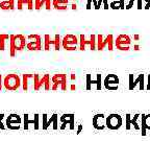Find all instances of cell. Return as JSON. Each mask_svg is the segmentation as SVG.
Instances as JSON below:
<instances>
[{"label": "cell", "mask_w": 150, "mask_h": 141, "mask_svg": "<svg viewBox=\"0 0 150 141\" xmlns=\"http://www.w3.org/2000/svg\"><path fill=\"white\" fill-rule=\"evenodd\" d=\"M27 44V38L25 36L18 33V35H11L9 38V54L15 56L16 51H21L25 49Z\"/></svg>", "instance_id": "6da1fadb"}, {"label": "cell", "mask_w": 150, "mask_h": 141, "mask_svg": "<svg viewBox=\"0 0 150 141\" xmlns=\"http://www.w3.org/2000/svg\"><path fill=\"white\" fill-rule=\"evenodd\" d=\"M40 75L38 73H25V74L22 75V88H23L24 91H28L30 89V85H31V89L35 90V91H39L40 88H39V83H40Z\"/></svg>", "instance_id": "7a4b0ae2"}, {"label": "cell", "mask_w": 150, "mask_h": 141, "mask_svg": "<svg viewBox=\"0 0 150 141\" xmlns=\"http://www.w3.org/2000/svg\"><path fill=\"white\" fill-rule=\"evenodd\" d=\"M21 78L16 73H9L3 78V87L7 91H16L21 87Z\"/></svg>", "instance_id": "3957f363"}, {"label": "cell", "mask_w": 150, "mask_h": 141, "mask_svg": "<svg viewBox=\"0 0 150 141\" xmlns=\"http://www.w3.org/2000/svg\"><path fill=\"white\" fill-rule=\"evenodd\" d=\"M62 47L68 51L77 50V48L79 47V39L75 35L68 33L62 39Z\"/></svg>", "instance_id": "277c9868"}, {"label": "cell", "mask_w": 150, "mask_h": 141, "mask_svg": "<svg viewBox=\"0 0 150 141\" xmlns=\"http://www.w3.org/2000/svg\"><path fill=\"white\" fill-rule=\"evenodd\" d=\"M79 49L80 50H96L97 49V36L91 35L90 39L87 40L86 36L80 35L79 36Z\"/></svg>", "instance_id": "5b68a950"}, {"label": "cell", "mask_w": 150, "mask_h": 141, "mask_svg": "<svg viewBox=\"0 0 150 141\" xmlns=\"http://www.w3.org/2000/svg\"><path fill=\"white\" fill-rule=\"evenodd\" d=\"M44 46V42H42V37L40 35L33 33L27 37V44H26V49L28 50H42Z\"/></svg>", "instance_id": "8992f818"}, {"label": "cell", "mask_w": 150, "mask_h": 141, "mask_svg": "<svg viewBox=\"0 0 150 141\" xmlns=\"http://www.w3.org/2000/svg\"><path fill=\"white\" fill-rule=\"evenodd\" d=\"M51 90L55 91L57 88H61L63 91L67 90V75L65 73H56L53 76H51Z\"/></svg>", "instance_id": "52a82bcc"}, {"label": "cell", "mask_w": 150, "mask_h": 141, "mask_svg": "<svg viewBox=\"0 0 150 141\" xmlns=\"http://www.w3.org/2000/svg\"><path fill=\"white\" fill-rule=\"evenodd\" d=\"M115 46L121 51H128L131 47V38L128 35L121 33L115 40Z\"/></svg>", "instance_id": "ba28073f"}, {"label": "cell", "mask_w": 150, "mask_h": 141, "mask_svg": "<svg viewBox=\"0 0 150 141\" xmlns=\"http://www.w3.org/2000/svg\"><path fill=\"white\" fill-rule=\"evenodd\" d=\"M123 125V119L121 115L117 113H112L108 116H106V127H108L112 131L119 130Z\"/></svg>", "instance_id": "9c48e42d"}, {"label": "cell", "mask_w": 150, "mask_h": 141, "mask_svg": "<svg viewBox=\"0 0 150 141\" xmlns=\"http://www.w3.org/2000/svg\"><path fill=\"white\" fill-rule=\"evenodd\" d=\"M42 129L43 130H47L48 127L51 125L52 129L55 131V130L59 129V115L54 113L48 118L47 114H43L42 115Z\"/></svg>", "instance_id": "30bf717a"}, {"label": "cell", "mask_w": 150, "mask_h": 141, "mask_svg": "<svg viewBox=\"0 0 150 141\" xmlns=\"http://www.w3.org/2000/svg\"><path fill=\"white\" fill-rule=\"evenodd\" d=\"M120 80L117 74H108L103 80L104 88L108 91H117L119 88Z\"/></svg>", "instance_id": "8fae6325"}, {"label": "cell", "mask_w": 150, "mask_h": 141, "mask_svg": "<svg viewBox=\"0 0 150 141\" xmlns=\"http://www.w3.org/2000/svg\"><path fill=\"white\" fill-rule=\"evenodd\" d=\"M139 85V89L142 91L146 88L145 86V75L143 73H140V74L134 78V74H129V85H128V89L129 90H134V88Z\"/></svg>", "instance_id": "7c38bea8"}, {"label": "cell", "mask_w": 150, "mask_h": 141, "mask_svg": "<svg viewBox=\"0 0 150 141\" xmlns=\"http://www.w3.org/2000/svg\"><path fill=\"white\" fill-rule=\"evenodd\" d=\"M59 121H61V130H65L67 125H69V129L71 131L75 129V115L73 113H69V114H64L59 118Z\"/></svg>", "instance_id": "4fadbf2b"}, {"label": "cell", "mask_w": 150, "mask_h": 141, "mask_svg": "<svg viewBox=\"0 0 150 141\" xmlns=\"http://www.w3.org/2000/svg\"><path fill=\"white\" fill-rule=\"evenodd\" d=\"M39 119H40V116L39 114H33V115H29V114H25L24 115V129L25 130H28L30 125H33V127L35 130H39Z\"/></svg>", "instance_id": "5bb4252c"}, {"label": "cell", "mask_w": 150, "mask_h": 141, "mask_svg": "<svg viewBox=\"0 0 150 141\" xmlns=\"http://www.w3.org/2000/svg\"><path fill=\"white\" fill-rule=\"evenodd\" d=\"M6 127L9 130H19L21 127L22 119L18 114H11L6 118Z\"/></svg>", "instance_id": "9a60e30c"}, {"label": "cell", "mask_w": 150, "mask_h": 141, "mask_svg": "<svg viewBox=\"0 0 150 141\" xmlns=\"http://www.w3.org/2000/svg\"><path fill=\"white\" fill-rule=\"evenodd\" d=\"M141 117V114H134V117H131L130 114H126L125 115V129L127 131L131 130V127H134L137 131H140L141 130V125H139L138 123V119Z\"/></svg>", "instance_id": "2e32d148"}, {"label": "cell", "mask_w": 150, "mask_h": 141, "mask_svg": "<svg viewBox=\"0 0 150 141\" xmlns=\"http://www.w3.org/2000/svg\"><path fill=\"white\" fill-rule=\"evenodd\" d=\"M92 125L98 131H102L106 127V116L102 113H98L93 116L92 119Z\"/></svg>", "instance_id": "e0dca14e"}, {"label": "cell", "mask_w": 150, "mask_h": 141, "mask_svg": "<svg viewBox=\"0 0 150 141\" xmlns=\"http://www.w3.org/2000/svg\"><path fill=\"white\" fill-rule=\"evenodd\" d=\"M141 131L142 136H146L147 130H150V114H142L141 115Z\"/></svg>", "instance_id": "ac0fdd59"}, {"label": "cell", "mask_w": 150, "mask_h": 141, "mask_svg": "<svg viewBox=\"0 0 150 141\" xmlns=\"http://www.w3.org/2000/svg\"><path fill=\"white\" fill-rule=\"evenodd\" d=\"M51 85H52V82H51V78H50L49 74H44L42 78H40V83H39V88H44V90L48 91V90L51 89Z\"/></svg>", "instance_id": "d6986e66"}, {"label": "cell", "mask_w": 150, "mask_h": 141, "mask_svg": "<svg viewBox=\"0 0 150 141\" xmlns=\"http://www.w3.org/2000/svg\"><path fill=\"white\" fill-rule=\"evenodd\" d=\"M105 47H108V36L104 38L102 33L97 35V50H104Z\"/></svg>", "instance_id": "ffe728a7"}, {"label": "cell", "mask_w": 150, "mask_h": 141, "mask_svg": "<svg viewBox=\"0 0 150 141\" xmlns=\"http://www.w3.org/2000/svg\"><path fill=\"white\" fill-rule=\"evenodd\" d=\"M69 0H52V6L59 11H66Z\"/></svg>", "instance_id": "44dd1931"}, {"label": "cell", "mask_w": 150, "mask_h": 141, "mask_svg": "<svg viewBox=\"0 0 150 141\" xmlns=\"http://www.w3.org/2000/svg\"><path fill=\"white\" fill-rule=\"evenodd\" d=\"M0 9L3 11L15 9V0H0Z\"/></svg>", "instance_id": "7402d4cb"}, {"label": "cell", "mask_w": 150, "mask_h": 141, "mask_svg": "<svg viewBox=\"0 0 150 141\" xmlns=\"http://www.w3.org/2000/svg\"><path fill=\"white\" fill-rule=\"evenodd\" d=\"M110 9H124L125 0H112L110 2Z\"/></svg>", "instance_id": "603a6c76"}, {"label": "cell", "mask_w": 150, "mask_h": 141, "mask_svg": "<svg viewBox=\"0 0 150 141\" xmlns=\"http://www.w3.org/2000/svg\"><path fill=\"white\" fill-rule=\"evenodd\" d=\"M50 44H51V47H53V49L56 50V51H59V50L61 49L62 39H61V37H59V33H56V35L54 36L53 39H51V41H50Z\"/></svg>", "instance_id": "cb8c5ba5"}, {"label": "cell", "mask_w": 150, "mask_h": 141, "mask_svg": "<svg viewBox=\"0 0 150 141\" xmlns=\"http://www.w3.org/2000/svg\"><path fill=\"white\" fill-rule=\"evenodd\" d=\"M9 38H11V36L6 35V33H0V50L1 51L5 49V43Z\"/></svg>", "instance_id": "d4e9b609"}, {"label": "cell", "mask_w": 150, "mask_h": 141, "mask_svg": "<svg viewBox=\"0 0 150 141\" xmlns=\"http://www.w3.org/2000/svg\"><path fill=\"white\" fill-rule=\"evenodd\" d=\"M94 84L96 85L97 90H101V88H102V80H101L100 73H97L96 74V80H93V78H92V86H93Z\"/></svg>", "instance_id": "484cf974"}, {"label": "cell", "mask_w": 150, "mask_h": 141, "mask_svg": "<svg viewBox=\"0 0 150 141\" xmlns=\"http://www.w3.org/2000/svg\"><path fill=\"white\" fill-rule=\"evenodd\" d=\"M50 41H51V37H50V35L46 33V35L44 36V46H43L44 50H46V51L50 50V48H51V44H50Z\"/></svg>", "instance_id": "4316f807"}, {"label": "cell", "mask_w": 150, "mask_h": 141, "mask_svg": "<svg viewBox=\"0 0 150 141\" xmlns=\"http://www.w3.org/2000/svg\"><path fill=\"white\" fill-rule=\"evenodd\" d=\"M114 46H115V39H114V36L112 33L108 35V48L110 51L114 50Z\"/></svg>", "instance_id": "83f0119b"}, {"label": "cell", "mask_w": 150, "mask_h": 141, "mask_svg": "<svg viewBox=\"0 0 150 141\" xmlns=\"http://www.w3.org/2000/svg\"><path fill=\"white\" fill-rule=\"evenodd\" d=\"M45 7L47 11L52 9V0H41V9Z\"/></svg>", "instance_id": "f1b7e54d"}, {"label": "cell", "mask_w": 150, "mask_h": 141, "mask_svg": "<svg viewBox=\"0 0 150 141\" xmlns=\"http://www.w3.org/2000/svg\"><path fill=\"white\" fill-rule=\"evenodd\" d=\"M103 5V9H108L110 5H108V0H97V9H99Z\"/></svg>", "instance_id": "f546056e"}, {"label": "cell", "mask_w": 150, "mask_h": 141, "mask_svg": "<svg viewBox=\"0 0 150 141\" xmlns=\"http://www.w3.org/2000/svg\"><path fill=\"white\" fill-rule=\"evenodd\" d=\"M27 4H28L27 0H17V9H18L19 11H21L24 6L27 7Z\"/></svg>", "instance_id": "4dcf8cb0"}, {"label": "cell", "mask_w": 150, "mask_h": 141, "mask_svg": "<svg viewBox=\"0 0 150 141\" xmlns=\"http://www.w3.org/2000/svg\"><path fill=\"white\" fill-rule=\"evenodd\" d=\"M86 80H87L86 89L91 90L92 89V74H87V75H86Z\"/></svg>", "instance_id": "1f68e13d"}, {"label": "cell", "mask_w": 150, "mask_h": 141, "mask_svg": "<svg viewBox=\"0 0 150 141\" xmlns=\"http://www.w3.org/2000/svg\"><path fill=\"white\" fill-rule=\"evenodd\" d=\"M92 3H93V5H94V9H97V0H88L87 9H92Z\"/></svg>", "instance_id": "d6a6232c"}, {"label": "cell", "mask_w": 150, "mask_h": 141, "mask_svg": "<svg viewBox=\"0 0 150 141\" xmlns=\"http://www.w3.org/2000/svg\"><path fill=\"white\" fill-rule=\"evenodd\" d=\"M28 1V4H27V9L29 11H33L35 9V0H27Z\"/></svg>", "instance_id": "836d02e7"}, {"label": "cell", "mask_w": 150, "mask_h": 141, "mask_svg": "<svg viewBox=\"0 0 150 141\" xmlns=\"http://www.w3.org/2000/svg\"><path fill=\"white\" fill-rule=\"evenodd\" d=\"M136 1H137V0H129L128 3L125 5V9H130L131 7H134V2H136Z\"/></svg>", "instance_id": "e575fe53"}, {"label": "cell", "mask_w": 150, "mask_h": 141, "mask_svg": "<svg viewBox=\"0 0 150 141\" xmlns=\"http://www.w3.org/2000/svg\"><path fill=\"white\" fill-rule=\"evenodd\" d=\"M35 9H41V0H35Z\"/></svg>", "instance_id": "d590c367"}, {"label": "cell", "mask_w": 150, "mask_h": 141, "mask_svg": "<svg viewBox=\"0 0 150 141\" xmlns=\"http://www.w3.org/2000/svg\"><path fill=\"white\" fill-rule=\"evenodd\" d=\"M137 9H143V0H137Z\"/></svg>", "instance_id": "8d00e7d4"}, {"label": "cell", "mask_w": 150, "mask_h": 141, "mask_svg": "<svg viewBox=\"0 0 150 141\" xmlns=\"http://www.w3.org/2000/svg\"><path fill=\"white\" fill-rule=\"evenodd\" d=\"M146 90H148V91H150V74L147 75V83H146Z\"/></svg>", "instance_id": "74e56055"}, {"label": "cell", "mask_w": 150, "mask_h": 141, "mask_svg": "<svg viewBox=\"0 0 150 141\" xmlns=\"http://www.w3.org/2000/svg\"><path fill=\"white\" fill-rule=\"evenodd\" d=\"M3 117H4V115H3V114H1V115H0V129H1V130H4L5 129V127L3 125V123H2Z\"/></svg>", "instance_id": "f35d334b"}, {"label": "cell", "mask_w": 150, "mask_h": 141, "mask_svg": "<svg viewBox=\"0 0 150 141\" xmlns=\"http://www.w3.org/2000/svg\"><path fill=\"white\" fill-rule=\"evenodd\" d=\"M146 2V4H145V6L143 7L144 9H150V0H144Z\"/></svg>", "instance_id": "ab89813d"}, {"label": "cell", "mask_w": 150, "mask_h": 141, "mask_svg": "<svg viewBox=\"0 0 150 141\" xmlns=\"http://www.w3.org/2000/svg\"><path fill=\"white\" fill-rule=\"evenodd\" d=\"M3 87V80H2V74H0V91Z\"/></svg>", "instance_id": "60d3db41"}, {"label": "cell", "mask_w": 150, "mask_h": 141, "mask_svg": "<svg viewBox=\"0 0 150 141\" xmlns=\"http://www.w3.org/2000/svg\"><path fill=\"white\" fill-rule=\"evenodd\" d=\"M82 129H83V127H82V125H78V127H77V134H79L80 132L82 131Z\"/></svg>", "instance_id": "b9f144b4"}, {"label": "cell", "mask_w": 150, "mask_h": 141, "mask_svg": "<svg viewBox=\"0 0 150 141\" xmlns=\"http://www.w3.org/2000/svg\"><path fill=\"white\" fill-rule=\"evenodd\" d=\"M70 78H71V80H76V75H75L74 73H71V75H70Z\"/></svg>", "instance_id": "7bdbcfd3"}, {"label": "cell", "mask_w": 150, "mask_h": 141, "mask_svg": "<svg viewBox=\"0 0 150 141\" xmlns=\"http://www.w3.org/2000/svg\"><path fill=\"white\" fill-rule=\"evenodd\" d=\"M139 39H140V36H139V35H134V40L138 41Z\"/></svg>", "instance_id": "ee69618b"}, {"label": "cell", "mask_w": 150, "mask_h": 141, "mask_svg": "<svg viewBox=\"0 0 150 141\" xmlns=\"http://www.w3.org/2000/svg\"><path fill=\"white\" fill-rule=\"evenodd\" d=\"M134 50H139L140 49V46H139V45H134Z\"/></svg>", "instance_id": "f6af8a7d"}, {"label": "cell", "mask_w": 150, "mask_h": 141, "mask_svg": "<svg viewBox=\"0 0 150 141\" xmlns=\"http://www.w3.org/2000/svg\"><path fill=\"white\" fill-rule=\"evenodd\" d=\"M71 90H73V91H74V90H76V86H75V85H71Z\"/></svg>", "instance_id": "bcb514c9"}, {"label": "cell", "mask_w": 150, "mask_h": 141, "mask_svg": "<svg viewBox=\"0 0 150 141\" xmlns=\"http://www.w3.org/2000/svg\"><path fill=\"white\" fill-rule=\"evenodd\" d=\"M72 9H77V7H76V4H74V3H73V4H72Z\"/></svg>", "instance_id": "7dc6e473"}, {"label": "cell", "mask_w": 150, "mask_h": 141, "mask_svg": "<svg viewBox=\"0 0 150 141\" xmlns=\"http://www.w3.org/2000/svg\"><path fill=\"white\" fill-rule=\"evenodd\" d=\"M73 1H75V0H73Z\"/></svg>", "instance_id": "c3c4849f"}]
</instances>
